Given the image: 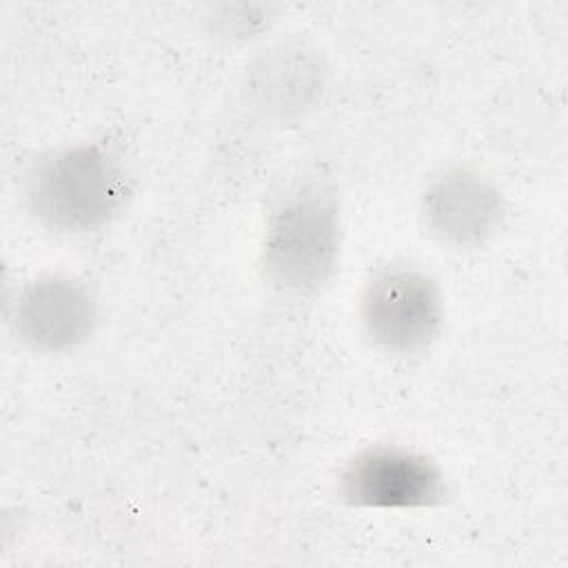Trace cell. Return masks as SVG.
I'll return each mask as SVG.
<instances>
[{
    "label": "cell",
    "mask_w": 568,
    "mask_h": 568,
    "mask_svg": "<svg viewBox=\"0 0 568 568\" xmlns=\"http://www.w3.org/2000/svg\"><path fill=\"white\" fill-rule=\"evenodd\" d=\"M342 246L339 202L333 186L304 182L286 191L268 211L262 266L282 291L313 295L337 271Z\"/></svg>",
    "instance_id": "obj_2"
},
{
    "label": "cell",
    "mask_w": 568,
    "mask_h": 568,
    "mask_svg": "<svg viewBox=\"0 0 568 568\" xmlns=\"http://www.w3.org/2000/svg\"><path fill=\"white\" fill-rule=\"evenodd\" d=\"M98 304L91 288L69 275L29 282L13 306L18 337L33 351L62 353L80 346L95 326Z\"/></svg>",
    "instance_id": "obj_5"
},
{
    "label": "cell",
    "mask_w": 568,
    "mask_h": 568,
    "mask_svg": "<svg viewBox=\"0 0 568 568\" xmlns=\"http://www.w3.org/2000/svg\"><path fill=\"white\" fill-rule=\"evenodd\" d=\"M359 317L364 333L384 353L417 355L435 342L442 326L439 286L417 266H379L364 284Z\"/></svg>",
    "instance_id": "obj_3"
},
{
    "label": "cell",
    "mask_w": 568,
    "mask_h": 568,
    "mask_svg": "<svg viewBox=\"0 0 568 568\" xmlns=\"http://www.w3.org/2000/svg\"><path fill=\"white\" fill-rule=\"evenodd\" d=\"M422 215L435 240L455 248H470L501 229L506 206L499 189L481 173L448 169L426 186Z\"/></svg>",
    "instance_id": "obj_6"
},
{
    "label": "cell",
    "mask_w": 568,
    "mask_h": 568,
    "mask_svg": "<svg viewBox=\"0 0 568 568\" xmlns=\"http://www.w3.org/2000/svg\"><path fill=\"white\" fill-rule=\"evenodd\" d=\"M322 78L317 55L302 47L282 44L255 60L248 73V93L264 115L286 120L315 102Z\"/></svg>",
    "instance_id": "obj_7"
},
{
    "label": "cell",
    "mask_w": 568,
    "mask_h": 568,
    "mask_svg": "<svg viewBox=\"0 0 568 568\" xmlns=\"http://www.w3.org/2000/svg\"><path fill=\"white\" fill-rule=\"evenodd\" d=\"M339 495L359 508H430L448 495L444 473L422 453L375 446L353 457L339 475Z\"/></svg>",
    "instance_id": "obj_4"
},
{
    "label": "cell",
    "mask_w": 568,
    "mask_h": 568,
    "mask_svg": "<svg viewBox=\"0 0 568 568\" xmlns=\"http://www.w3.org/2000/svg\"><path fill=\"white\" fill-rule=\"evenodd\" d=\"M131 186L120 160L100 144L62 146L27 178V206L58 233H93L120 215Z\"/></svg>",
    "instance_id": "obj_1"
}]
</instances>
